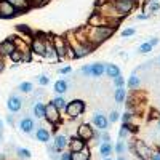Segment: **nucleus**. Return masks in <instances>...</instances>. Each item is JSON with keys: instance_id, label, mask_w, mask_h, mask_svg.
I'll return each mask as SVG.
<instances>
[{"instance_id": "obj_1", "label": "nucleus", "mask_w": 160, "mask_h": 160, "mask_svg": "<svg viewBox=\"0 0 160 160\" xmlns=\"http://www.w3.org/2000/svg\"><path fill=\"white\" fill-rule=\"evenodd\" d=\"M112 32H114V29H111V28H91V26H88L87 29H83L87 40L93 47L104 42L106 38H109L112 35Z\"/></svg>"}, {"instance_id": "obj_2", "label": "nucleus", "mask_w": 160, "mask_h": 160, "mask_svg": "<svg viewBox=\"0 0 160 160\" xmlns=\"http://www.w3.org/2000/svg\"><path fill=\"white\" fill-rule=\"evenodd\" d=\"M68 45L72 48V51H74V56L75 58H83V56H87L88 53H91V50L93 48H88V47H85V45H82V43H78L77 40H75V37H74V32H69L68 34Z\"/></svg>"}, {"instance_id": "obj_3", "label": "nucleus", "mask_w": 160, "mask_h": 160, "mask_svg": "<svg viewBox=\"0 0 160 160\" xmlns=\"http://www.w3.org/2000/svg\"><path fill=\"white\" fill-rule=\"evenodd\" d=\"M112 7L115 8V11L120 16H125L127 13H130L133 8H135V0H111Z\"/></svg>"}, {"instance_id": "obj_4", "label": "nucleus", "mask_w": 160, "mask_h": 160, "mask_svg": "<svg viewBox=\"0 0 160 160\" xmlns=\"http://www.w3.org/2000/svg\"><path fill=\"white\" fill-rule=\"evenodd\" d=\"M83 111H85V104H83V101H80V99H74V101H71L68 106H66V112H68V115L71 118H75L78 115H82Z\"/></svg>"}, {"instance_id": "obj_5", "label": "nucleus", "mask_w": 160, "mask_h": 160, "mask_svg": "<svg viewBox=\"0 0 160 160\" xmlns=\"http://www.w3.org/2000/svg\"><path fill=\"white\" fill-rule=\"evenodd\" d=\"M51 42H53V47H55L58 59H64L66 58V50H68V42H66V38L56 35V37L51 38Z\"/></svg>"}, {"instance_id": "obj_6", "label": "nucleus", "mask_w": 160, "mask_h": 160, "mask_svg": "<svg viewBox=\"0 0 160 160\" xmlns=\"http://www.w3.org/2000/svg\"><path fill=\"white\" fill-rule=\"evenodd\" d=\"M133 151H135V154L141 158V160H151L152 157V151L149 146H146L142 141H136L135 142V148H131Z\"/></svg>"}, {"instance_id": "obj_7", "label": "nucleus", "mask_w": 160, "mask_h": 160, "mask_svg": "<svg viewBox=\"0 0 160 160\" xmlns=\"http://www.w3.org/2000/svg\"><path fill=\"white\" fill-rule=\"evenodd\" d=\"M45 118L50 123H58L59 122V111L51 102L45 106Z\"/></svg>"}, {"instance_id": "obj_8", "label": "nucleus", "mask_w": 160, "mask_h": 160, "mask_svg": "<svg viewBox=\"0 0 160 160\" xmlns=\"http://www.w3.org/2000/svg\"><path fill=\"white\" fill-rule=\"evenodd\" d=\"M45 40L47 38H42V37L32 38V42H31V51L37 53V55H40V56H43L45 55Z\"/></svg>"}, {"instance_id": "obj_9", "label": "nucleus", "mask_w": 160, "mask_h": 160, "mask_svg": "<svg viewBox=\"0 0 160 160\" xmlns=\"http://www.w3.org/2000/svg\"><path fill=\"white\" fill-rule=\"evenodd\" d=\"M93 136H95V133H93V130L90 128V125H80L77 128V138H80L82 141H90Z\"/></svg>"}, {"instance_id": "obj_10", "label": "nucleus", "mask_w": 160, "mask_h": 160, "mask_svg": "<svg viewBox=\"0 0 160 160\" xmlns=\"http://www.w3.org/2000/svg\"><path fill=\"white\" fill-rule=\"evenodd\" d=\"M16 15V10L13 8L7 0H0V16L2 18H13Z\"/></svg>"}, {"instance_id": "obj_11", "label": "nucleus", "mask_w": 160, "mask_h": 160, "mask_svg": "<svg viewBox=\"0 0 160 160\" xmlns=\"http://www.w3.org/2000/svg\"><path fill=\"white\" fill-rule=\"evenodd\" d=\"M93 123H95V127H96V128H99V130L102 131V130L108 128V125H109V120L106 118V115H104V114L96 112L95 115H93Z\"/></svg>"}, {"instance_id": "obj_12", "label": "nucleus", "mask_w": 160, "mask_h": 160, "mask_svg": "<svg viewBox=\"0 0 160 160\" xmlns=\"http://www.w3.org/2000/svg\"><path fill=\"white\" fill-rule=\"evenodd\" d=\"M21 106H22V101H21V98H19V96L11 95V96L8 98L7 108H8V111H10V112H18V111L21 109Z\"/></svg>"}, {"instance_id": "obj_13", "label": "nucleus", "mask_w": 160, "mask_h": 160, "mask_svg": "<svg viewBox=\"0 0 160 160\" xmlns=\"http://www.w3.org/2000/svg\"><path fill=\"white\" fill-rule=\"evenodd\" d=\"M106 72V66L102 62H95V64H91L88 66V77H101L102 74Z\"/></svg>"}, {"instance_id": "obj_14", "label": "nucleus", "mask_w": 160, "mask_h": 160, "mask_svg": "<svg viewBox=\"0 0 160 160\" xmlns=\"http://www.w3.org/2000/svg\"><path fill=\"white\" fill-rule=\"evenodd\" d=\"M13 51H15V45H13L10 38L0 42V56H10Z\"/></svg>"}, {"instance_id": "obj_15", "label": "nucleus", "mask_w": 160, "mask_h": 160, "mask_svg": "<svg viewBox=\"0 0 160 160\" xmlns=\"http://www.w3.org/2000/svg\"><path fill=\"white\" fill-rule=\"evenodd\" d=\"M45 58L48 59H53V61H56L58 56H56V51H55V47H53V42H51V38H47L45 40Z\"/></svg>"}, {"instance_id": "obj_16", "label": "nucleus", "mask_w": 160, "mask_h": 160, "mask_svg": "<svg viewBox=\"0 0 160 160\" xmlns=\"http://www.w3.org/2000/svg\"><path fill=\"white\" fill-rule=\"evenodd\" d=\"M69 149H71V152H78V151H82V149H85L87 146H85V141H82L80 138H72L69 142Z\"/></svg>"}, {"instance_id": "obj_17", "label": "nucleus", "mask_w": 160, "mask_h": 160, "mask_svg": "<svg viewBox=\"0 0 160 160\" xmlns=\"http://www.w3.org/2000/svg\"><path fill=\"white\" fill-rule=\"evenodd\" d=\"M90 149L85 148L78 152H71V160H90Z\"/></svg>"}, {"instance_id": "obj_18", "label": "nucleus", "mask_w": 160, "mask_h": 160, "mask_svg": "<svg viewBox=\"0 0 160 160\" xmlns=\"http://www.w3.org/2000/svg\"><path fill=\"white\" fill-rule=\"evenodd\" d=\"M7 2L15 8L16 11L18 10H26V8H29V5H31V2L29 0H7Z\"/></svg>"}, {"instance_id": "obj_19", "label": "nucleus", "mask_w": 160, "mask_h": 160, "mask_svg": "<svg viewBox=\"0 0 160 160\" xmlns=\"http://www.w3.org/2000/svg\"><path fill=\"white\" fill-rule=\"evenodd\" d=\"M19 128H21V131H24V133H31L32 128H34V120L29 118V117H24L21 122H19Z\"/></svg>"}, {"instance_id": "obj_20", "label": "nucleus", "mask_w": 160, "mask_h": 160, "mask_svg": "<svg viewBox=\"0 0 160 160\" xmlns=\"http://www.w3.org/2000/svg\"><path fill=\"white\" fill-rule=\"evenodd\" d=\"M68 146V136L64 135H58L55 139V151H64Z\"/></svg>"}, {"instance_id": "obj_21", "label": "nucleus", "mask_w": 160, "mask_h": 160, "mask_svg": "<svg viewBox=\"0 0 160 160\" xmlns=\"http://www.w3.org/2000/svg\"><path fill=\"white\" fill-rule=\"evenodd\" d=\"M35 138L42 142H48L50 141V131L45 130V128H38L37 133H35Z\"/></svg>"}, {"instance_id": "obj_22", "label": "nucleus", "mask_w": 160, "mask_h": 160, "mask_svg": "<svg viewBox=\"0 0 160 160\" xmlns=\"http://www.w3.org/2000/svg\"><path fill=\"white\" fill-rule=\"evenodd\" d=\"M112 151H114V148H112V144H111V142H102V144H101V148H99L101 157H104V158H108V157L112 154Z\"/></svg>"}, {"instance_id": "obj_23", "label": "nucleus", "mask_w": 160, "mask_h": 160, "mask_svg": "<svg viewBox=\"0 0 160 160\" xmlns=\"http://www.w3.org/2000/svg\"><path fill=\"white\" fill-rule=\"evenodd\" d=\"M106 74H108L109 77H112V78H115L117 75H120V69L115 64H108L106 66Z\"/></svg>"}, {"instance_id": "obj_24", "label": "nucleus", "mask_w": 160, "mask_h": 160, "mask_svg": "<svg viewBox=\"0 0 160 160\" xmlns=\"http://www.w3.org/2000/svg\"><path fill=\"white\" fill-rule=\"evenodd\" d=\"M34 115L37 117V118H40V117H45V106L42 104V102H35V106H34Z\"/></svg>"}, {"instance_id": "obj_25", "label": "nucleus", "mask_w": 160, "mask_h": 160, "mask_svg": "<svg viewBox=\"0 0 160 160\" xmlns=\"http://www.w3.org/2000/svg\"><path fill=\"white\" fill-rule=\"evenodd\" d=\"M55 91L59 93V95L66 93L68 91V82H66V80H58V82L55 83Z\"/></svg>"}, {"instance_id": "obj_26", "label": "nucleus", "mask_w": 160, "mask_h": 160, "mask_svg": "<svg viewBox=\"0 0 160 160\" xmlns=\"http://www.w3.org/2000/svg\"><path fill=\"white\" fill-rule=\"evenodd\" d=\"M139 77L136 75V74H133L131 77H130V80H128V87L131 88V90H136L138 87H139Z\"/></svg>"}, {"instance_id": "obj_27", "label": "nucleus", "mask_w": 160, "mask_h": 160, "mask_svg": "<svg viewBox=\"0 0 160 160\" xmlns=\"http://www.w3.org/2000/svg\"><path fill=\"white\" fill-rule=\"evenodd\" d=\"M51 104L55 106L58 111H59V109H66V106H68V104H66V101H64V98H56V99H53Z\"/></svg>"}, {"instance_id": "obj_28", "label": "nucleus", "mask_w": 160, "mask_h": 160, "mask_svg": "<svg viewBox=\"0 0 160 160\" xmlns=\"http://www.w3.org/2000/svg\"><path fill=\"white\" fill-rule=\"evenodd\" d=\"M114 96H115V101H117V102H122V101L125 99V90H123V87H122V88H117Z\"/></svg>"}, {"instance_id": "obj_29", "label": "nucleus", "mask_w": 160, "mask_h": 160, "mask_svg": "<svg viewBox=\"0 0 160 160\" xmlns=\"http://www.w3.org/2000/svg\"><path fill=\"white\" fill-rule=\"evenodd\" d=\"M32 83L31 82H22L21 85H19V91H22V93H31L32 91Z\"/></svg>"}, {"instance_id": "obj_30", "label": "nucleus", "mask_w": 160, "mask_h": 160, "mask_svg": "<svg viewBox=\"0 0 160 160\" xmlns=\"http://www.w3.org/2000/svg\"><path fill=\"white\" fill-rule=\"evenodd\" d=\"M16 154H18V157H21V158H31V151H29V149L19 148V149L16 151Z\"/></svg>"}, {"instance_id": "obj_31", "label": "nucleus", "mask_w": 160, "mask_h": 160, "mask_svg": "<svg viewBox=\"0 0 160 160\" xmlns=\"http://www.w3.org/2000/svg\"><path fill=\"white\" fill-rule=\"evenodd\" d=\"M10 58H11V61L13 62H19V61H22V53L21 51H18V50H15L10 55Z\"/></svg>"}, {"instance_id": "obj_32", "label": "nucleus", "mask_w": 160, "mask_h": 160, "mask_svg": "<svg viewBox=\"0 0 160 160\" xmlns=\"http://www.w3.org/2000/svg\"><path fill=\"white\" fill-rule=\"evenodd\" d=\"M160 10V2H154V0H151V3L148 5V11L149 13H155Z\"/></svg>"}, {"instance_id": "obj_33", "label": "nucleus", "mask_w": 160, "mask_h": 160, "mask_svg": "<svg viewBox=\"0 0 160 160\" xmlns=\"http://www.w3.org/2000/svg\"><path fill=\"white\" fill-rule=\"evenodd\" d=\"M125 149H127V148H125V142H123V141H118V142L115 144V152H117V154L122 155V154L125 152Z\"/></svg>"}, {"instance_id": "obj_34", "label": "nucleus", "mask_w": 160, "mask_h": 160, "mask_svg": "<svg viewBox=\"0 0 160 160\" xmlns=\"http://www.w3.org/2000/svg\"><path fill=\"white\" fill-rule=\"evenodd\" d=\"M128 131H130V130H128V123H123L122 128H120V139H123V138L128 135Z\"/></svg>"}, {"instance_id": "obj_35", "label": "nucleus", "mask_w": 160, "mask_h": 160, "mask_svg": "<svg viewBox=\"0 0 160 160\" xmlns=\"http://www.w3.org/2000/svg\"><path fill=\"white\" fill-rule=\"evenodd\" d=\"M123 82H125V80H123V77H122V75H117V77L114 78V83L117 85V88H122Z\"/></svg>"}, {"instance_id": "obj_36", "label": "nucleus", "mask_w": 160, "mask_h": 160, "mask_svg": "<svg viewBox=\"0 0 160 160\" xmlns=\"http://www.w3.org/2000/svg\"><path fill=\"white\" fill-rule=\"evenodd\" d=\"M151 50H152V47H151L149 43H142V45L139 47V51H141V53H149Z\"/></svg>"}, {"instance_id": "obj_37", "label": "nucleus", "mask_w": 160, "mask_h": 160, "mask_svg": "<svg viewBox=\"0 0 160 160\" xmlns=\"http://www.w3.org/2000/svg\"><path fill=\"white\" fill-rule=\"evenodd\" d=\"M118 118H120L118 112H117V111H112V112H111V115H109V122H117Z\"/></svg>"}, {"instance_id": "obj_38", "label": "nucleus", "mask_w": 160, "mask_h": 160, "mask_svg": "<svg viewBox=\"0 0 160 160\" xmlns=\"http://www.w3.org/2000/svg\"><path fill=\"white\" fill-rule=\"evenodd\" d=\"M37 78H38V83H40V85H48V82H50L47 75H40V77H37Z\"/></svg>"}, {"instance_id": "obj_39", "label": "nucleus", "mask_w": 160, "mask_h": 160, "mask_svg": "<svg viewBox=\"0 0 160 160\" xmlns=\"http://www.w3.org/2000/svg\"><path fill=\"white\" fill-rule=\"evenodd\" d=\"M31 3H34V5H37V7H42V5H45V3H48L50 0H29Z\"/></svg>"}, {"instance_id": "obj_40", "label": "nucleus", "mask_w": 160, "mask_h": 160, "mask_svg": "<svg viewBox=\"0 0 160 160\" xmlns=\"http://www.w3.org/2000/svg\"><path fill=\"white\" fill-rule=\"evenodd\" d=\"M18 31L26 32V34H31V29L28 28V26H24V24H18Z\"/></svg>"}, {"instance_id": "obj_41", "label": "nucleus", "mask_w": 160, "mask_h": 160, "mask_svg": "<svg viewBox=\"0 0 160 160\" xmlns=\"http://www.w3.org/2000/svg\"><path fill=\"white\" fill-rule=\"evenodd\" d=\"M131 118H133V115H131L130 112L123 114V123H128V125H130V122H131Z\"/></svg>"}, {"instance_id": "obj_42", "label": "nucleus", "mask_w": 160, "mask_h": 160, "mask_svg": "<svg viewBox=\"0 0 160 160\" xmlns=\"http://www.w3.org/2000/svg\"><path fill=\"white\" fill-rule=\"evenodd\" d=\"M133 34H135V29H125V31H122V35L123 37H128V35H133Z\"/></svg>"}, {"instance_id": "obj_43", "label": "nucleus", "mask_w": 160, "mask_h": 160, "mask_svg": "<svg viewBox=\"0 0 160 160\" xmlns=\"http://www.w3.org/2000/svg\"><path fill=\"white\" fill-rule=\"evenodd\" d=\"M109 139H111V138H109L108 133H102V135H101V141H102V142H109Z\"/></svg>"}, {"instance_id": "obj_44", "label": "nucleus", "mask_w": 160, "mask_h": 160, "mask_svg": "<svg viewBox=\"0 0 160 160\" xmlns=\"http://www.w3.org/2000/svg\"><path fill=\"white\" fill-rule=\"evenodd\" d=\"M148 43H149L151 47H155V45L158 43V38H155V37H152V38L149 40V42H148Z\"/></svg>"}, {"instance_id": "obj_45", "label": "nucleus", "mask_w": 160, "mask_h": 160, "mask_svg": "<svg viewBox=\"0 0 160 160\" xmlns=\"http://www.w3.org/2000/svg\"><path fill=\"white\" fill-rule=\"evenodd\" d=\"M71 72V68H62V69H59V74H69Z\"/></svg>"}, {"instance_id": "obj_46", "label": "nucleus", "mask_w": 160, "mask_h": 160, "mask_svg": "<svg viewBox=\"0 0 160 160\" xmlns=\"http://www.w3.org/2000/svg\"><path fill=\"white\" fill-rule=\"evenodd\" d=\"M151 160H160V152H155V154H152Z\"/></svg>"}, {"instance_id": "obj_47", "label": "nucleus", "mask_w": 160, "mask_h": 160, "mask_svg": "<svg viewBox=\"0 0 160 160\" xmlns=\"http://www.w3.org/2000/svg\"><path fill=\"white\" fill-rule=\"evenodd\" d=\"M3 68H5V62H3V56H0V72L3 71Z\"/></svg>"}, {"instance_id": "obj_48", "label": "nucleus", "mask_w": 160, "mask_h": 160, "mask_svg": "<svg viewBox=\"0 0 160 160\" xmlns=\"http://www.w3.org/2000/svg\"><path fill=\"white\" fill-rule=\"evenodd\" d=\"M138 19H148V15H138Z\"/></svg>"}, {"instance_id": "obj_49", "label": "nucleus", "mask_w": 160, "mask_h": 160, "mask_svg": "<svg viewBox=\"0 0 160 160\" xmlns=\"http://www.w3.org/2000/svg\"><path fill=\"white\" fill-rule=\"evenodd\" d=\"M152 117L157 118V117H158V112H157V111H152Z\"/></svg>"}, {"instance_id": "obj_50", "label": "nucleus", "mask_w": 160, "mask_h": 160, "mask_svg": "<svg viewBox=\"0 0 160 160\" xmlns=\"http://www.w3.org/2000/svg\"><path fill=\"white\" fill-rule=\"evenodd\" d=\"M7 120H8V123H13V117H11V115H8Z\"/></svg>"}, {"instance_id": "obj_51", "label": "nucleus", "mask_w": 160, "mask_h": 160, "mask_svg": "<svg viewBox=\"0 0 160 160\" xmlns=\"http://www.w3.org/2000/svg\"><path fill=\"white\" fill-rule=\"evenodd\" d=\"M117 160H127V158H125V157H122V155H120V157H118Z\"/></svg>"}, {"instance_id": "obj_52", "label": "nucleus", "mask_w": 160, "mask_h": 160, "mask_svg": "<svg viewBox=\"0 0 160 160\" xmlns=\"http://www.w3.org/2000/svg\"><path fill=\"white\" fill-rule=\"evenodd\" d=\"M0 160H5V155H0Z\"/></svg>"}, {"instance_id": "obj_53", "label": "nucleus", "mask_w": 160, "mask_h": 160, "mask_svg": "<svg viewBox=\"0 0 160 160\" xmlns=\"http://www.w3.org/2000/svg\"><path fill=\"white\" fill-rule=\"evenodd\" d=\"M2 125H3V123H2V120H0V128H2Z\"/></svg>"}, {"instance_id": "obj_54", "label": "nucleus", "mask_w": 160, "mask_h": 160, "mask_svg": "<svg viewBox=\"0 0 160 160\" xmlns=\"http://www.w3.org/2000/svg\"><path fill=\"white\" fill-rule=\"evenodd\" d=\"M104 160H112V158H109V157H108V158H104Z\"/></svg>"}, {"instance_id": "obj_55", "label": "nucleus", "mask_w": 160, "mask_h": 160, "mask_svg": "<svg viewBox=\"0 0 160 160\" xmlns=\"http://www.w3.org/2000/svg\"><path fill=\"white\" fill-rule=\"evenodd\" d=\"M158 128H160V120H158Z\"/></svg>"}, {"instance_id": "obj_56", "label": "nucleus", "mask_w": 160, "mask_h": 160, "mask_svg": "<svg viewBox=\"0 0 160 160\" xmlns=\"http://www.w3.org/2000/svg\"><path fill=\"white\" fill-rule=\"evenodd\" d=\"M0 141H2V135H0Z\"/></svg>"}, {"instance_id": "obj_57", "label": "nucleus", "mask_w": 160, "mask_h": 160, "mask_svg": "<svg viewBox=\"0 0 160 160\" xmlns=\"http://www.w3.org/2000/svg\"><path fill=\"white\" fill-rule=\"evenodd\" d=\"M154 2H158V0H154Z\"/></svg>"}, {"instance_id": "obj_58", "label": "nucleus", "mask_w": 160, "mask_h": 160, "mask_svg": "<svg viewBox=\"0 0 160 160\" xmlns=\"http://www.w3.org/2000/svg\"><path fill=\"white\" fill-rule=\"evenodd\" d=\"M158 62H160V59H158Z\"/></svg>"}]
</instances>
